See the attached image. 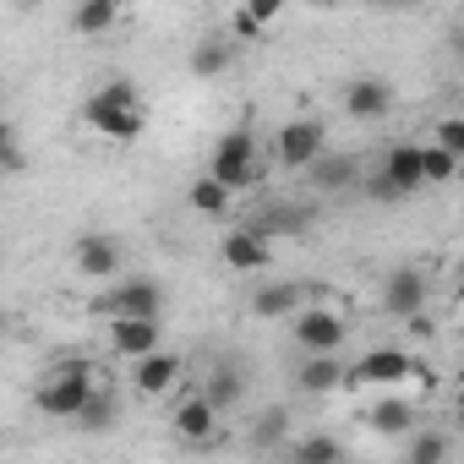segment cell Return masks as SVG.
<instances>
[{
	"label": "cell",
	"instance_id": "obj_15",
	"mask_svg": "<svg viewBox=\"0 0 464 464\" xmlns=\"http://www.w3.org/2000/svg\"><path fill=\"white\" fill-rule=\"evenodd\" d=\"M377 175H382L399 197H415V191L426 186V180H420V142H393V148L382 153Z\"/></svg>",
	"mask_w": 464,
	"mask_h": 464
},
{
	"label": "cell",
	"instance_id": "obj_34",
	"mask_svg": "<svg viewBox=\"0 0 464 464\" xmlns=\"http://www.w3.org/2000/svg\"><path fill=\"white\" fill-rule=\"evenodd\" d=\"M306 6H317V12H328V6H339V0H306Z\"/></svg>",
	"mask_w": 464,
	"mask_h": 464
},
{
	"label": "cell",
	"instance_id": "obj_2",
	"mask_svg": "<svg viewBox=\"0 0 464 464\" xmlns=\"http://www.w3.org/2000/svg\"><path fill=\"white\" fill-rule=\"evenodd\" d=\"M93 382H99V366L82 361V355H72V361H61V366H50V372L39 377L34 410H39L44 420H77V410L88 404Z\"/></svg>",
	"mask_w": 464,
	"mask_h": 464
},
{
	"label": "cell",
	"instance_id": "obj_5",
	"mask_svg": "<svg viewBox=\"0 0 464 464\" xmlns=\"http://www.w3.org/2000/svg\"><path fill=\"white\" fill-rule=\"evenodd\" d=\"M290 339L312 355V350H339L344 344V334H350V323L334 312V306H295L290 317Z\"/></svg>",
	"mask_w": 464,
	"mask_h": 464
},
{
	"label": "cell",
	"instance_id": "obj_33",
	"mask_svg": "<svg viewBox=\"0 0 464 464\" xmlns=\"http://www.w3.org/2000/svg\"><path fill=\"white\" fill-rule=\"evenodd\" d=\"M263 34H268V28H257L246 12H236V39H263Z\"/></svg>",
	"mask_w": 464,
	"mask_h": 464
},
{
	"label": "cell",
	"instance_id": "obj_25",
	"mask_svg": "<svg viewBox=\"0 0 464 464\" xmlns=\"http://www.w3.org/2000/svg\"><path fill=\"white\" fill-rule=\"evenodd\" d=\"M285 453H290L295 464H334V459H344V442H339V437H328V431H317V437L285 442Z\"/></svg>",
	"mask_w": 464,
	"mask_h": 464
},
{
	"label": "cell",
	"instance_id": "obj_21",
	"mask_svg": "<svg viewBox=\"0 0 464 464\" xmlns=\"http://www.w3.org/2000/svg\"><path fill=\"white\" fill-rule=\"evenodd\" d=\"M186 202H191V213H202V218H224L229 202H236V191H229L218 175H197V180L186 186Z\"/></svg>",
	"mask_w": 464,
	"mask_h": 464
},
{
	"label": "cell",
	"instance_id": "obj_35",
	"mask_svg": "<svg viewBox=\"0 0 464 464\" xmlns=\"http://www.w3.org/2000/svg\"><path fill=\"white\" fill-rule=\"evenodd\" d=\"M388 6H404V0H388Z\"/></svg>",
	"mask_w": 464,
	"mask_h": 464
},
{
	"label": "cell",
	"instance_id": "obj_28",
	"mask_svg": "<svg viewBox=\"0 0 464 464\" xmlns=\"http://www.w3.org/2000/svg\"><path fill=\"white\" fill-rule=\"evenodd\" d=\"M23 164H28V153H23L17 126H12V121H0V175H17Z\"/></svg>",
	"mask_w": 464,
	"mask_h": 464
},
{
	"label": "cell",
	"instance_id": "obj_32",
	"mask_svg": "<svg viewBox=\"0 0 464 464\" xmlns=\"http://www.w3.org/2000/svg\"><path fill=\"white\" fill-rule=\"evenodd\" d=\"M410 377L420 382V393H437V382H442V377H437V366H431V361H420V355H410Z\"/></svg>",
	"mask_w": 464,
	"mask_h": 464
},
{
	"label": "cell",
	"instance_id": "obj_19",
	"mask_svg": "<svg viewBox=\"0 0 464 464\" xmlns=\"http://www.w3.org/2000/svg\"><path fill=\"white\" fill-rule=\"evenodd\" d=\"M191 77L197 82H213V77H224L229 66H236V44H229V39H218V34H208V39H197L191 44Z\"/></svg>",
	"mask_w": 464,
	"mask_h": 464
},
{
	"label": "cell",
	"instance_id": "obj_16",
	"mask_svg": "<svg viewBox=\"0 0 464 464\" xmlns=\"http://www.w3.org/2000/svg\"><path fill=\"white\" fill-rule=\"evenodd\" d=\"M169 426H175L180 442H213V437H218V410H213L202 393H186V399L175 404Z\"/></svg>",
	"mask_w": 464,
	"mask_h": 464
},
{
	"label": "cell",
	"instance_id": "obj_30",
	"mask_svg": "<svg viewBox=\"0 0 464 464\" xmlns=\"http://www.w3.org/2000/svg\"><path fill=\"white\" fill-rule=\"evenodd\" d=\"M241 12H246L257 28H274V23H279V12H285V0H241Z\"/></svg>",
	"mask_w": 464,
	"mask_h": 464
},
{
	"label": "cell",
	"instance_id": "obj_8",
	"mask_svg": "<svg viewBox=\"0 0 464 464\" xmlns=\"http://www.w3.org/2000/svg\"><path fill=\"white\" fill-rule=\"evenodd\" d=\"M186 377V361L175 355V350H148V355H131V388L142 393V399H159V393H169L175 382Z\"/></svg>",
	"mask_w": 464,
	"mask_h": 464
},
{
	"label": "cell",
	"instance_id": "obj_1",
	"mask_svg": "<svg viewBox=\"0 0 464 464\" xmlns=\"http://www.w3.org/2000/svg\"><path fill=\"white\" fill-rule=\"evenodd\" d=\"M77 115H82V126H88L93 137H104V142H137V137L148 131V104H142L137 82H126V77L93 88Z\"/></svg>",
	"mask_w": 464,
	"mask_h": 464
},
{
	"label": "cell",
	"instance_id": "obj_22",
	"mask_svg": "<svg viewBox=\"0 0 464 464\" xmlns=\"http://www.w3.org/2000/svg\"><path fill=\"white\" fill-rule=\"evenodd\" d=\"M306 175L317 180V191H344V186H355V175H361V169H355V159H350V153H328V148H323V153L306 164Z\"/></svg>",
	"mask_w": 464,
	"mask_h": 464
},
{
	"label": "cell",
	"instance_id": "obj_13",
	"mask_svg": "<svg viewBox=\"0 0 464 464\" xmlns=\"http://www.w3.org/2000/svg\"><path fill=\"white\" fill-rule=\"evenodd\" d=\"M218 257H224V268H236V274H263L274 263V246H268L263 229H229V236L218 241Z\"/></svg>",
	"mask_w": 464,
	"mask_h": 464
},
{
	"label": "cell",
	"instance_id": "obj_11",
	"mask_svg": "<svg viewBox=\"0 0 464 464\" xmlns=\"http://www.w3.org/2000/svg\"><path fill=\"white\" fill-rule=\"evenodd\" d=\"M344 115L361 121V126L388 121V115H393V82H382V77H355V82H344Z\"/></svg>",
	"mask_w": 464,
	"mask_h": 464
},
{
	"label": "cell",
	"instance_id": "obj_26",
	"mask_svg": "<svg viewBox=\"0 0 464 464\" xmlns=\"http://www.w3.org/2000/svg\"><path fill=\"white\" fill-rule=\"evenodd\" d=\"M115 420H121V404H115V393H104V388L93 382L88 404L77 410V426H88V431H104V426H115Z\"/></svg>",
	"mask_w": 464,
	"mask_h": 464
},
{
	"label": "cell",
	"instance_id": "obj_24",
	"mask_svg": "<svg viewBox=\"0 0 464 464\" xmlns=\"http://www.w3.org/2000/svg\"><path fill=\"white\" fill-rule=\"evenodd\" d=\"M420 180L426 186H453L459 180V153H448L437 142H420Z\"/></svg>",
	"mask_w": 464,
	"mask_h": 464
},
{
	"label": "cell",
	"instance_id": "obj_12",
	"mask_svg": "<svg viewBox=\"0 0 464 464\" xmlns=\"http://www.w3.org/2000/svg\"><path fill=\"white\" fill-rule=\"evenodd\" d=\"M382 312L388 317H410V312H420L426 301H431V279L420 274V268H393L388 279H382Z\"/></svg>",
	"mask_w": 464,
	"mask_h": 464
},
{
	"label": "cell",
	"instance_id": "obj_7",
	"mask_svg": "<svg viewBox=\"0 0 464 464\" xmlns=\"http://www.w3.org/2000/svg\"><path fill=\"white\" fill-rule=\"evenodd\" d=\"M121 263H126V252H121L115 236H104V229H88V236L72 241V268L82 279H93V285H110L121 274Z\"/></svg>",
	"mask_w": 464,
	"mask_h": 464
},
{
	"label": "cell",
	"instance_id": "obj_23",
	"mask_svg": "<svg viewBox=\"0 0 464 464\" xmlns=\"http://www.w3.org/2000/svg\"><path fill=\"white\" fill-rule=\"evenodd\" d=\"M366 426L382 431V437H404V431L415 426V404H410V399H377V404L366 410Z\"/></svg>",
	"mask_w": 464,
	"mask_h": 464
},
{
	"label": "cell",
	"instance_id": "obj_14",
	"mask_svg": "<svg viewBox=\"0 0 464 464\" xmlns=\"http://www.w3.org/2000/svg\"><path fill=\"white\" fill-rule=\"evenodd\" d=\"M295 388L312 393V399L339 393V388H344V361H339V350H312V355L295 366Z\"/></svg>",
	"mask_w": 464,
	"mask_h": 464
},
{
	"label": "cell",
	"instance_id": "obj_9",
	"mask_svg": "<svg viewBox=\"0 0 464 464\" xmlns=\"http://www.w3.org/2000/svg\"><path fill=\"white\" fill-rule=\"evenodd\" d=\"M410 377V355L382 344V350H366L355 366H344V382H361V388H399Z\"/></svg>",
	"mask_w": 464,
	"mask_h": 464
},
{
	"label": "cell",
	"instance_id": "obj_17",
	"mask_svg": "<svg viewBox=\"0 0 464 464\" xmlns=\"http://www.w3.org/2000/svg\"><path fill=\"white\" fill-rule=\"evenodd\" d=\"M126 17V0H77L72 6V34L77 39H104Z\"/></svg>",
	"mask_w": 464,
	"mask_h": 464
},
{
	"label": "cell",
	"instance_id": "obj_20",
	"mask_svg": "<svg viewBox=\"0 0 464 464\" xmlns=\"http://www.w3.org/2000/svg\"><path fill=\"white\" fill-rule=\"evenodd\" d=\"M306 295H312V285H268V290L252 295V317H263V323H285L295 306H306Z\"/></svg>",
	"mask_w": 464,
	"mask_h": 464
},
{
	"label": "cell",
	"instance_id": "obj_18",
	"mask_svg": "<svg viewBox=\"0 0 464 464\" xmlns=\"http://www.w3.org/2000/svg\"><path fill=\"white\" fill-rule=\"evenodd\" d=\"M218 415H229V410H236L241 399H246V372L241 366H213L208 377H202V388H197Z\"/></svg>",
	"mask_w": 464,
	"mask_h": 464
},
{
	"label": "cell",
	"instance_id": "obj_6",
	"mask_svg": "<svg viewBox=\"0 0 464 464\" xmlns=\"http://www.w3.org/2000/svg\"><path fill=\"white\" fill-rule=\"evenodd\" d=\"M323 148H328V126H323V121H285L279 137H274V164L301 175Z\"/></svg>",
	"mask_w": 464,
	"mask_h": 464
},
{
	"label": "cell",
	"instance_id": "obj_4",
	"mask_svg": "<svg viewBox=\"0 0 464 464\" xmlns=\"http://www.w3.org/2000/svg\"><path fill=\"white\" fill-rule=\"evenodd\" d=\"M115 290L99 295V317H164V290L159 279H110Z\"/></svg>",
	"mask_w": 464,
	"mask_h": 464
},
{
	"label": "cell",
	"instance_id": "obj_31",
	"mask_svg": "<svg viewBox=\"0 0 464 464\" xmlns=\"http://www.w3.org/2000/svg\"><path fill=\"white\" fill-rule=\"evenodd\" d=\"M285 426H290V415H285V410H268V415L257 420V431H252V437H257V448L279 442V437H285Z\"/></svg>",
	"mask_w": 464,
	"mask_h": 464
},
{
	"label": "cell",
	"instance_id": "obj_27",
	"mask_svg": "<svg viewBox=\"0 0 464 464\" xmlns=\"http://www.w3.org/2000/svg\"><path fill=\"white\" fill-rule=\"evenodd\" d=\"M410 431H415V426H410ZM448 453H453V442H448L442 431H415V437H410V464H442Z\"/></svg>",
	"mask_w": 464,
	"mask_h": 464
},
{
	"label": "cell",
	"instance_id": "obj_3",
	"mask_svg": "<svg viewBox=\"0 0 464 464\" xmlns=\"http://www.w3.org/2000/svg\"><path fill=\"white\" fill-rule=\"evenodd\" d=\"M208 175H218L229 191H246V186H257V137L246 131V126H236V131H224L218 142H213V159H208Z\"/></svg>",
	"mask_w": 464,
	"mask_h": 464
},
{
	"label": "cell",
	"instance_id": "obj_29",
	"mask_svg": "<svg viewBox=\"0 0 464 464\" xmlns=\"http://www.w3.org/2000/svg\"><path fill=\"white\" fill-rule=\"evenodd\" d=\"M431 142L464 159V115H442V121H437V131H431Z\"/></svg>",
	"mask_w": 464,
	"mask_h": 464
},
{
	"label": "cell",
	"instance_id": "obj_10",
	"mask_svg": "<svg viewBox=\"0 0 464 464\" xmlns=\"http://www.w3.org/2000/svg\"><path fill=\"white\" fill-rule=\"evenodd\" d=\"M104 339L115 355L131 361V355H148L164 344V323L159 317H104Z\"/></svg>",
	"mask_w": 464,
	"mask_h": 464
}]
</instances>
